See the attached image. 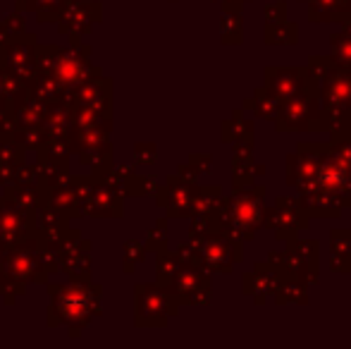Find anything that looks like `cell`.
<instances>
[{"instance_id": "cell-1", "label": "cell", "mask_w": 351, "mask_h": 349, "mask_svg": "<svg viewBox=\"0 0 351 349\" xmlns=\"http://www.w3.org/2000/svg\"><path fill=\"white\" fill-rule=\"evenodd\" d=\"M320 144L318 173L296 201L308 218H339L351 206V127Z\"/></svg>"}, {"instance_id": "cell-2", "label": "cell", "mask_w": 351, "mask_h": 349, "mask_svg": "<svg viewBox=\"0 0 351 349\" xmlns=\"http://www.w3.org/2000/svg\"><path fill=\"white\" fill-rule=\"evenodd\" d=\"M318 101L323 130L337 134L351 127V67L330 62L318 80Z\"/></svg>"}, {"instance_id": "cell-3", "label": "cell", "mask_w": 351, "mask_h": 349, "mask_svg": "<svg viewBox=\"0 0 351 349\" xmlns=\"http://www.w3.org/2000/svg\"><path fill=\"white\" fill-rule=\"evenodd\" d=\"M282 252H270L268 261L275 265L280 278H294L304 285L320 280V242L318 239H289Z\"/></svg>"}, {"instance_id": "cell-4", "label": "cell", "mask_w": 351, "mask_h": 349, "mask_svg": "<svg viewBox=\"0 0 351 349\" xmlns=\"http://www.w3.org/2000/svg\"><path fill=\"white\" fill-rule=\"evenodd\" d=\"M273 122L280 132H325L318 88H306L280 101Z\"/></svg>"}, {"instance_id": "cell-5", "label": "cell", "mask_w": 351, "mask_h": 349, "mask_svg": "<svg viewBox=\"0 0 351 349\" xmlns=\"http://www.w3.org/2000/svg\"><path fill=\"white\" fill-rule=\"evenodd\" d=\"M234 230L241 234V239H254L256 230L263 228L265 213V186L251 184L244 189H234V196L227 201Z\"/></svg>"}, {"instance_id": "cell-6", "label": "cell", "mask_w": 351, "mask_h": 349, "mask_svg": "<svg viewBox=\"0 0 351 349\" xmlns=\"http://www.w3.org/2000/svg\"><path fill=\"white\" fill-rule=\"evenodd\" d=\"M308 225H311V218H308V213L301 208L296 196H278L273 208L265 206L263 228L273 230L280 242H289V239L299 237L301 230H306Z\"/></svg>"}, {"instance_id": "cell-7", "label": "cell", "mask_w": 351, "mask_h": 349, "mask_svg": "<svg viewBox=\"0 0 351 349\" xmlns=\"http://www.w3.org/2000/svg\"><path fill=\"white\" fill-rule=\"evenodd\" d=\"M265 91L278 101L301 93L306 88H318V82L308 75V67H265L263 72V84Z\"/></svg>"}, {"instance_id": "cell-8", "label": "cell", "mask_w": 351, "mask_h": 349, "mask_svg": "<svg viewBox=\"0 0 351 349\" xmlns=\"http://www.w3.org/2000/svg\"><path fill=\"white\" fill-rule=\"evenodd\" d=\"M318 163H320L318 141H301L294 154H289L285 160L287 184H289L291 189H296V194L308 189L315 173H318Z\"/></svg>"}, {"instance_id": "cell-9", "label": "cell", "mask_w": 351, "mask_h": 349, "mask_svg": "<svg viewBox=\"0 0 351 349\" xmlns=\"http://www.w3.org/2000/svg\"><path fill=\"white\" fill-rule=\"evenodd\" d=\"M280 275L275 270V265L270 261H263V263H256L251 273L244 275V294H249L254 299L256 306H263L268 294H273L275 285H278Z\"/></svg>"}, {"instance_id": "cell-10", "label": "cell", "mask_w": 351, "mask_h": 349, "mask_svg": "<svg viewBox=\"0 0 351 349\" xmlns=\"http://www.w3.org/2000/svg\"><path fill=\"white\" fill-rule=\"evenodd\" d=\"M330 268L335 273H351V230L335 228L330 232Z\"/></svg>"}, {"instance_id": "cell-11", "label": "cell", "mask_w": 351, "mask_h": 349, "mask_svg": "<svg viewBox=\"0 0 351 349\" xmlns=\"http://www.w3.org/2000/svg\"><path fill=\"white\" fill-rule=\"evenodd\" d=\"M241 8H244V3H225L220 34L230 46H239L244 41V12H241Z\"/></svg>"}, {"instance_id": "cell-12", "label": "cell", "mask_w": 351, "mask_h": 349, "mask_svg": "<svg viewBox=\"0 0 351 349\" xmlns=\"http://www.w3.org/2000/svg\"><path fill=\"white\" fill-rule=\"evenodd\" d=\"M273 297L278 306H291V304L306 306L308 304V285L294 278H280L273 289Z\"/></svg>"}, {"instance_id": "cell-13", "label": "cell", "mask_w": 351, "mask_h": 349, "mask_svg": "<svg viewBox=\"0 0 351 349\" xmlns=\"http://www.w3.org/2000/svg\"><path fill=\"white\" fill-rule=\"evenodd\" d=\"M263 38L268 46H294L299 41V27L289 19L275 24H265Z\"/></svg>"}, {"instance_id": "cell-14", "label": "cell", "mask_w": 351, "mask_h": 349, "mask_svg": "<svg viewBox=\"0 0 351 349\" xmlns=\"http://www.w3.org/2000/svg\"><path fill=\"white\" fill-rule=\"evenodd\" d=\"M330 58L344 67H351V22H344L342 29L330 36Z\"/></svg>"}, {"instance_id": "cell-15", "label": "cell", "mask_w": 351, "mask_h": 349, "mask_svg": "<svg viewBox=\"0 0 351 349\" xmlns=\"http://www.w3.org/2000/svg\"><path fill=\"white\" fill-rule=\"evenodd\" d=\"M278 98H273L268 91H265L263 86H258L254 91V96L249 98V101L244 103L246 110H254L256 117H261V120H275V112H278Z\"/></svg>"}, {"instance_id": "cell-16", "label": "cell", "mask_w": 351, "mask_h": 349, "mask_svg": "<svg viewBox=\"0 0 351 349\" xmlns=\"http://www.w3.org/2000/svg\"><path fill=\"white\" fill-rule=\"evenodd\" d=\"M265 173V168L261 163H256L254 158H234V189H244L256 182V177Z\"/></svg>"}, {"instance_id": "cell-17", "label": "cell", "mask_w": 351, "mask_h": 349, "mask_svg": "<svg viewBox=\"0 0 351 349\" xmlns=\"http://www.w3.org/2000/svg\"><path fill=\"white\" fill-rule=\"evenodd\" d=\"M254 139V122L244 120V112L234 110V117L222 127V141H241Z\"/></svg>"}, {"instance_id": "cell-18", "label": "cell", "mask_w": 351, "mask_h": 349, "mask_svg": "<svg viewBox=\"0 0 351 349\" xmlns=\"http://www.w3.org/2000/svg\"><path fill=\"white\" fill-rule=\"evenodd\" d=\"M263 17H265V24L285 22V19H287V3H285V0H275V3L265 5Z\"/></svg>"}, {"instance_id": "cell-19", "label": "cell", "mask_w": 351, "mask_h": 349, "mask_svg": "<svg viewBox=\"0 0 351 349\" xmlns=\"http://www.w3.org/2000/svg\"><path fill=\"white\" fill-rule=\"evenodd\" d=\"M225 3H246V0H225Z\"/></svg>"}]
</instances>
